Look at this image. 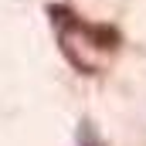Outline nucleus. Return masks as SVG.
<instances>
[{"mask_svg":"<svg viewBox=\"0 0 146 146\" xmlns=\"http://www.w3.org/2000/svg\"><path fill=\"white\" fill-rule=\"evenodd\" d=\"M75 146H109V143L102 139V133L92 119H82L78 129H75Z\"/></svg>","mask_w":146,"mask_h":146,"instance_id":"nucleus-1","label":"nucleus"}]
</instances>
